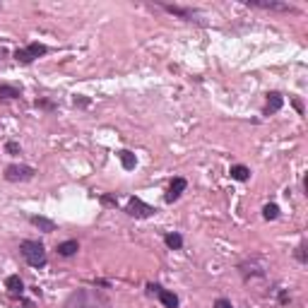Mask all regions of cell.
Segmentation results:
<instances>
[{
    "label": "cell",
    "mask_w": 308,
    "mask_h": 308,
    "mask_svg": "<svg viewBox=\"0 0 308 308\" xmlns=\"http://www.w3.org/2000/svg\"><path fill=\"white\" fill-rule=\"evenodd\" d=\"M19 253H22V258L32 268L41 270L48 265V255H46V245L41 243V241H34V238H27V241H22L19 243Z\"/></svg>",
    "instance_id": "2"
},
{
    "label": "cell",
    "mask_w": 308,
    "mask_h": 308,
    "mask_svg": "<svg viewBox=\"0 0 308 308\" xmlns=\"http://www.w3.org/2000/svg\"><path fill=\"white\" fill-rule=\"evenodd\" d=\"M188 188V181L186 178H181V176H176L174 181L169 183V188H166V195H164V202L166 205H174L176 200L183 195V190Z\"/></svg>",
    "instance_id": "6"
},
{
    "label": "cell",
    "mask_w": 308,
    "mask_h": 308,
    "mask_svg": "<svg viewBox=\"0 0 308 308\" xmlns=\"http://www.w3.org/2000/svg\"><path fill=\"white\" fill-rule=\"evenodd\" d=\"M289 301H292V296L286 294V289H279V306H286Z\"/></svg>",
    "instance_id": "24"
},
{
    "label": "cell",
    "mask_w": 308,
    "mask_h": 308,
    "mask_svg": "<svg viewBox=\"0 0 308 308\" xmlns=\"http://www.w3.org/2000/svg\"><path fill=\"white\" fill-rule=\"evenodd\" d=\"M159 289H161V286H159V284H152V282H150V284H147V294H150V296H157V294H159Z\"/></svg>",
    "instance_id": "26"
},
{
    "label": "cell",
    "mask_w": 308,
    "mask_h": 308,
    "mask_svg": "<svg viewBox=\"0 0 308 308\" xmlns=\"http://www.w3.org/2000/svg\"><path fill=\"white\" fill-rule=\"evenodd\" d=\"M157 296H159V301H161V306L164 308H178V296H176L174 292H169V289L161 286Z\"/></svg>",
    "instance_id": "13"
},
{
    "label": "cell",
    "mask_w": 308,
    "mask_h": 308,
    "mask_svg": "<svg viewBox=\"0 0 308 308\" xmlns=\"http://www.w3.org/2000/svg\"><path fill=\"white\" fill-rule=\"evenodd\" d=\"M55 251H58L60 258H72V255L79 251V243L75 241V238H68V241H63V243L55 245Z\"/></svg>",
    "instance_id": "10"
},
{
    "label": "cell",
    "mask_w": 308,
    "mask_h": 308,
    "mask_svg": "<svg viewBox=\"0 0 308 308\" xmlns=\"http://www.w3.org/2000/svg\"><path fill=\"white\" fill-rule=\"evenodd\" d=\"M229 176L234 178V181H248L251 178V169L248 166H243V164H236V166H231V171H229Z\"/></svg>",
    "instance_id": "16"
},
{
    "label": "cell",
    "mask_w": 308,
    "mask_h": 308,
    "mask_svg": "<svg viewBox=\"0 0 308 308\" xmlns=\"http://www.w3.org/2000/svg\"><path fill=\"white\" fill-rule=\"evenodd\" d=\"M5 150H8L10 154H22V147H19V142H15V140H10V142L5 145Z\"/></svg>",
    "instance_id": "23"
},
{
    "label": "cell",
    "mask_w": 308,
    "mask_h": 308,
    "mask_svg": "<svg viewBox=\"0 0 308 308\" xmlns=\"http://www.w3.org/2000/svg\"><path fill=\"white\" fill-rule=\"evenodd\" d=\"M36 176V169L29 164H8L5 166V174L3 178L8 183H27V181H34Z\"/></svg>",
    "instance_id": "3"
},
{
    "label": "cell",
    "mask_w": 308,
    "mask_h": 308,
    "mask_svg": "<svg viewBox=\"0 0 308 308\" xmlns=\"http://www.w3.org/2000/svg\"><path fill=\"white\" fill-rule=\"evenodd\" d=\"M19 96H22V89L12 87V85H0V101H12Z\"/></svg>",
    "instance_id": "15"
},
{
    "label": "cell",
    "mask_w": 308,
    "mask_h": 308,
    "mask_svg": "<svg viewBox=\"0 0 308 308\" xmlns=\"http://www.w3.org/2000/svg\"><path fill=\"white\" fill-rule=\"evenodd\" d=\"M126 214L128 217H135V219H150V217H154L157 214V207L147 205L145 200L140 198H128V205H126Z\"/></svg>",
    "instance_id": "5"
},
{
    "label": "cell",
    "mask_w": 308,
    "mask_h": 308,
    "mask_svg": "<svg viewBox=\"0 0 308 308\" xmlns=\"http://www.w3.org/2000/svg\"><path fill=\"white\" fill-rule=\"evenodd\" d=\"M0 8H3V3H0Z\"/></svg>",
    "instance_id": "28"
},
{
    "label": "cell",
    "mask_w": 308,
    "mask_h": 308,
    "mask_svg": "<svg viewBox=\"0 0 308 308\" xmlns=\"http://www.w3.org/2000/svg\"><path fill=\"white\" fill-rule=\"evenodd\" d=\"M72 104H75L77 109H89V106H92V99L85 94H75L72 96Z\"/></svg>",
    "instance_id": "21"
},
{
    "label": "cell",
    "mask_w": 308,
    "mask_h": 308,
    "mask_svg": "<svg viewBox=\"0 0 308 308\" xmlns=\"http://www.w3.org/2000/svg\"><path fill=\"white\" fill-rule=\"evenodd\" d=\"M214 308H234V306H231L229 299H217L214 301Z\"/></svg>",
    "instance_id": "25"
},
{
    "label": "cell",
    "mask_w": 308,
    "mask_h": 308,
    "mask_svg": "<svg viewBox=\"0 0 308 308\" xmlns=\"http://www.w3.org/2000/svg\"><path fill=\"white\" fill-rule=\"evenodd\" d=\"M99 202H101L104 207H113V210L118 207V198H116V195H111V193H104V195H99Z\"/></svg>",
    "instance_id": "20"
},
{
    "label": "cell",
    "mask_w": 308,
    "mask_h": 308,
    "mask_svg": "<svg viewBox=\"0 0 308 308\" xmlns=\"http://www.w3.org/2000/svg\"><path fill=\"white\" fill-rule=\"evenodd\" d=\"M282 106H284V96L279 94V92H270L268 99H265V109H262V113H265V116H270V113H277Z\"/></svg>",
    "instance_id": "8"
},
{
    "label": "cell",
    "mask_w": 308,
    "mask_h": 308,
    "mask_svg": "<svg viewBox=\"0 0 308 308\" xmlns=\"http://www.w3.org/2000/svg\"><path fill=\"white\" fill-rule=\"evenodd\" d=\"M294 106H296V111H299V113H303V106H301L299 99H294Z\"/></svg>",
    "instance_id": "27"
},
{
    "label": "cell",
    "mask_w": 308,
    "mask_h": 308,
    "mask_svg": "<svg viewBox=\"0 0 308 308\" xmlns=\"http://www.w3.org/2000/svg\"><path fill=\"white\" fill-rule=\"evenodd\" d=\"M48 53V46L46 44H39V41H34V44H29V46L24 48H17L15 53H12V58H15L19 65H32L36 58H41V55Z\"/></svg>",
    "instance_id": "4"
},
{
    "label": "cell",
    "mask_w": 308,
    "mask_h": 308,
    "mask_svg": "<svg viewBox=\"0 0 308 308\" xmlns=\"http://www.w3.org/2000/svg\"><path fill=\"white\" fill-rule=\"evenodd\" d=\"M248 8H260V10H275V12H294V5L289 3H277V0H245Z\"/></svg>",
    "instance_id": "7"
},
{
    "label": "cell",
    "mask_w": 308,
    "mask_h": 308,
    "mask_svg": "<svg viewBox=\"0 0 308 308\" xmlns=\"http://www.w3.org/2000/svg\"><path fill=\"white\" fill-rule=\"evenodd\" d=\"M308 245H306V241H301L299 245H296V251H294V258L301 262V265H308V251H306Z\"/></svg>",
    "instance_id": "19"
},
{
    "label": "cell",
    "mask_w": 308,
    "mask_h": 308,
    "mask_svg": "<svg viewBox=\"0 0 308 308\" xmlns=\"http://www.w3.org/2000/svg\"><path fill=\"white\" fill-rule=\"evenodd\" d=\"M164 243L171 248V251H181L183 248V236L178 231H171V234H166L164 236Z\"/></svg>",
    "instance_id": "17"
},
{
    "label": "cell",
    "mask_w": 308,
    "mask_h": 308,
    "mask_svg": "<svg viewBox=\"0 0 308 308\" xmlns=\"http://www.w3.org/2000/svg\"><path fill=\"white\" fill-rule=\"evenodd\" d=\"M63 308H111V299L99 289H75V292L65 299Z\"/></svg>",
    "instance_id": "1"
},
{
    "label": "cell",
    "mask_w": 308,
    "mask_h": 308,
    "mask_svg": "<svg viewBox=\"0 0 308 308\" xmlns=\"http://www.w3.org/2000/svg\"><path fill=\"white\" fill-rule=\"evenodd\" d=\"M161 8L166 10V12H171V15L176 17H181V19H193L195 17V10H190V8H178V5H166V3H159Z\"/></svg>",
    "instance_id": "12"
},
{
    "label": "cell",
    "mask_w": 308,
    "mask_h": 308,
    "mask_svg": "<svg viewBox=\"0 0 308 308\" xmlns=\"http://www.w3.org/2000/svg\"><path fill=\"white\" fill-rule=\"evenodd\" d=\"M5 286H8V292L12 294V296H22L24 294V282L19 275H10L8 279H5Z\"/></svg>",
    "instance_id": "11"
},
{
    "label": "cell",
    "mask_w": 308,
    "mask_h": 308,
    "mask_svg": "<svg viewBox=\"0 0 308 308\" xmlns=\"http://www.w3.org/2000/svg\"><path fill=\"white\" fill-rule=\"evenodd\" d=\"M36 109H46V111H53L55 104L51 99H36Z\"/></svg>",
    "instance_id": "22"
},
{
    "label": "cell",
    "mask_w": 308,
    "mask_h": 308,
    "mask_svg": "<svg viewBox=\"0 0 308 308\" xmlns=\"http://www.w3.org/2000/svg\"><path fill=\"white\" fill-rule=\"evenodd\" d=\"M277 217H279V207H277L275 202H268V205L262 207V219H268V221H275Z\"/></svg>",
    "instance_id": "18"
},
{
    "label": "cell",
    "mask_w": 308,
    "mask_h": 308,
    "mask_svg": "<svg viewBox=\"0 0 308 308\" xmlns=\"http://www.w3.org/2000/svg\"><path fill=\"white\" fill-rule=\"evenodd\" d=\"M29 224H32V227H36L39 231H44V234H51V231H55V221L48 219V217H41V214H32V217H29Z\"/></svg>",
    "instance_id": "9"
},
{
    "label": "cell",
    "mask_w": 308,
    "mask_h": 308,
    "mask_svg": "<svg viewBox=\"0 0 308 308\" xmlns=\"http://www.w3.org/2000/svg\"><path fill=\"white\" fill-rule=\"evenodd\" d=\"M118 159H120V166H123L126 171H133L135 166H137V157H135L130 150H120L118 152Z\"/></svg>",
    "instance_id": "14"
}]
</instances>
